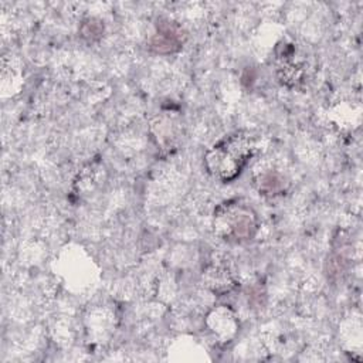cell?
<instances>
[{"label": "cell", "mask_w": 363, "mask_h": 363, "mask_svg": "<svg viewBox=\"0 0 363 363\" xmlns=\"http://www.w3.org/2000/svg\"><path fill=\"white\" fill-rule=\"evenodd\" d=\"M217 227L223 230L225 240H237L241 241L244 238L251 237V234L255 230V217L250 213L248 208L237 206V204H228L221 208L220 213H217Z\"/></svg>", "instance_id": "7a4b0ae2"}, {"label": "cell", "mask_w": 363, "mask_h": 363, "mask_svg": "<svg viewBox=\"0 0 363 363\" xmlns=\"http://www.w3.org/2000/svg\"><path fill=\"white\" fill-rule=\"evenodd\" d=\"M251 156V145L245 136L230 135L217 142L206 155L208 172L220 180L235 179Z\"/></svg>", "instance_id": "6da1fadb"}]
</instances>
